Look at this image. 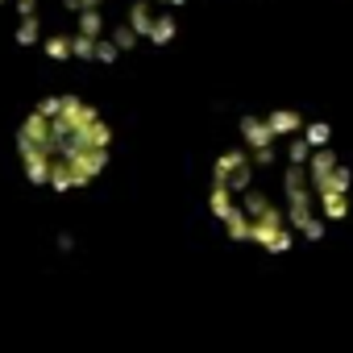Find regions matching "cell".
<instances>
[{
	"instance_id": "cell-1",
	"label": "cell",
	"mask_w": 353,
	"mask_h": 353,
	"mask_svg": "<svg viewBox=\"0 0 353 353\" xmlns=\"http://www.w3.org/2000/svg\"><path fill=\"white\" fill-rule=\"evenodd\" d=\"M108 125L92 104L75 96H50L21 125V162L34 183H50L54 192L92 183L108 162Z\"/></svg>"
},
{
	"instance_id": "cell-2",
	"label": "cell",
	"mask_w": 353,
	"mask_h": 353,
	"mask_svg": "<svg viewBox=\"0 0 353 353\" xmlns=\"http://www.w3.org/2000/svg\"><path fill=\"white\" fill-rule=\"evenodd\" d=\"M174 38V9H162L158 21H154V34H150V46H166Z\"/></svg>"
},
{
	"instance_id": "cell-4",
	"label": "cell",
	"mask_w": 353,
	"mask_h": 353,
	"mask_svg": "<svg viewBox=\"0 0 353 353\" xmlns=\"http://www.w3.org/2000/svg\"><path fill=\"white\" fill-rule=\"evenodd\" d=\"M0 5H9V0H0Z\"/></svg>"
},
{
	"instance_id": "cell-3",
	"label": "cell",
	"mask_w": 353,
	"mask_h": 353,
	"mask_svg": "<svg viewBox=\"0 0 353 353\" xmlns=\"http://www.w3.org/2000/svg\"><path fill=\"white\" fill-rule=\"evenodd\" d=\"M121 59V46L112 42V38H100V46H96V63H117Z\"/></svg>"
}]
</instances>
